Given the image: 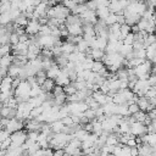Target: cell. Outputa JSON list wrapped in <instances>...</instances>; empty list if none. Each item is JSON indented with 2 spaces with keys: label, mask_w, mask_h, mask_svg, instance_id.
Segmentation results:
<instances>
[{
  "label": "cell",
  "mask_w": 156,
  "mask_h": 156,
  "mask_svg": "<svg viewBox=\"0 0 156 156\" xmlns=\"http://www.w3.org/2000/svg\"><path fill=\"white\" fill-rule=\"evenodd\" d=\"M105 23H106L107 27H111L112 24L117 23V15L116 13H110V16L105 20Z\"/></svg>",
  "instance_id": "obj_26"
},
{
  "label": "cell",
  "mask_w": 156,
  "mask_h": 156,
  "mask_svg": "<svg viewBox=\"0 0 156 156\" xmlns=\"http://www.w3.org/2000/svg\"><path fill=\"white\" fill-rule=\"evenodd\" d=\"M62 122H63V124L65 126H73L74 123H73V121H72V117L71 116H68V117H65L63 119H61Z\"/></svg>",
  "instance_id": "obj_32"
},
{
  "label": "cell",
  "mask_w": 156,
  "mask_h": 156,
  "mask_svg": "<svg viewBox=\"0 0 156 156\" xmlns=\"http://www.w3.org/2000/svg\"><path fill=\"white\" fill-rule=\"evenodd\" d=\"M28 139V133L26 130H18L13 134H11V140H12V144L10 146L12 147H20V146H23L26 144Z\"/></svg>",
  "instance_id": "obj_1"
},
{
  "label": "cell",
  "mask_w": 156,
  "mask_h": 156,
  "mask_svg": "<svg viewBox=\"0 0 156 156\" xmlns=\"http://www.w3.org/2000/svg\"><path fill=\"white\" fill-rule=\"evenodd\" d=\"M105 67H106V66L104 65V62H102V61H95L91 71H93L94 73H100V72H101V71H102Z\"/></svg>",
  "instance_id": "obj_25"
},
{
  "label": "cell",
  "mask_w": 156,
  "mask_h": 156,
  "mask_svg": "<svg viewBox=\"0 0 156 156\" xmlns=\"http://www.w3.org/2000/svg\"><path fill=\"white\" fill-rule=\"evenodd\" d=\"M12 83H13V78L11 77H5L2 78L1 80V85H0V89H1V93H6V91H11V90H15L13 87H12Z\"/></svg>",
  "instance_id": "obj_8"
},
{
  "label": "cell",
  "mask_w": 156,
  "mask_h": 156,
  "mask_svg": "<svg viewBox=\"0 0 156 156\" xmlns=\"http://www.w3.org/2000/svg\"><path fill=\"white\" fill-rule=\"evenodd\" d=\"M55 87H56V82L54 79H49L48 78L44 82V84L41 85V89H43L44 93H52V90L55 89Z\"/></svg>",
  "instance_id": "obj_12"
},
{
  "label": "cell",
  "mask_w": 156,
  "mask_h": 156,
  "mask_svg": "<svg viewBox=\"0 0 156 156\" xmlns=\"http://www.w3.org/2000/svg\"><path fill=\"white\" fill-rule=\"evenodd\" d=\"M61 69H62V68H61L57 63L52 65V66H51V68L46 71V76H48V78H49V79H54V80H55V79L60 76Z\"/></svg>",
  "instance_id": "obj_11"
},
{
  "label": "cell",
  "mask_w": 156,
  "mask_h": 156,
  "mask_svg": "<svg viewBox=\"0 0 156 156\" xmlns=\"http://www.w3.org/2000/svg\"><path fill=\"white\" fill-rule=\"evenodd\" d=\"M62 4H63L67 9H69L71 11H72L77 5H78V2H77V1H65V2H62Z\"/></svg>",
  "instance_id": "obj_31"
},
{
  "label": "cell",
  "mask_w": 156,
  "mask_h": 156,
  "mask_svg": "<svg viewBox=\"0 0 156 156\" xmlns=\"http://www.w3.org/2000/svg\"><path fill=\"white\" fill-rule=\"evenodd\" d=\"M110 13H111V11H110L108 6H107V7H100V9L96 10V16H98V18H99V20H102V21H105V20L110 16Z\"/></svg>",
  "instance_id": "obj_15"
},
{
  "label": "cell",
  "mask_w": 156,
  "mask_h": 156,
  "mask_svg": "<svg viewBox=\"0 0 156 156\" xmlns=\"http://www.w3.org/2000/svg\"><path fill=\"white\" fill-rule=\"evenodd\" d=\"M39 132H28V140H32V141H38V138H39Z\"/></svg>",
  "instance_id": "obj_30"
},
{
  "label": "cell",
  "mask_w": 156,
  "mask_h": 156,
  "mask_svg": "<svg viewBox=\"0 0 156 156\" xmlns=\"http://www.w3.org/2000/svg\"><path fill=\"white\" fill-rule=\"evenodd\" d=\"M67 30L69 33V35L73 37H82L83 34V23L82 24H71V26H66Z\"/></svg>",
  "instance_id": "obj_9"
},
{
  "label": "cell",
  "mask_w": 156,
  "mask_h": 156,
  "mask_svg": "<svg viewBox=\"0 0 156 156\" xmlns=\"http://www.w3.org/2000/svg\"><path fill=\"white\" fill-rule=\"evenodd\" d=\"M128 110H129V115H132V116L135 115V113H138L140 111L138 104H130V105H128Z\"/></svg>",
  "instance_id": "obj_29"
},
{
  "label": "cell",
  "mask_w": 156,
  "mask_h": 156,
  "mask_svg": "<svg viewBox=\"0 0 156 156\" xmlns=\"http://www.w3.org/2000/svg\"><path fill=\"white\" fill-rule=\"evenodd\" d=\"M11 9H12V7H11V1L2 0V1L0 2V15L11 11Z\"/></svg>",
  "instance_id": "obj_20"
},
{
  "label": "cell",
  "mask_w": 156,
  "mask_h": 156,
  "mask_svg": "<svg viewBox=\"0 0 156 156\" xmlns=\"http://www.w3.org/2000/svg\"><path fill=\"white\" fill-rule=\"evenodd\" d=\"M21 69H22V67H20V66H17V65H15V63H12L11 66H10V68H9V77H11V78H18L20 77V73H21Z\"/></svg>",
  "instance_id": "obj_14"
},
{
  "label": "cell",
  "mask_w": 156,
  "mask_h": 156,
  "mask_svg": "<svg viewBox=\"0 0 156 156\" xmlns=\"http://www.w3.org/2000/svg\"><path fill=\"white\" fill-rule=\"evenodd\" d=\"M136 104H138V106H139V108H140V111H147V112H150V111H152L155 107L150 104V100L146 98V96H144V98H138V101H136Z\"/></svg>",
  "instance_id": "obj_7"
},
{
  "label": "cell",
  "mask_w": 156,
  "mask_h": 156,
  "mask_svg": "<svg viewBox=\"0 0 156 156\" xmlns=\"http://www.w3.org/2000/svg\"><path fill=\"white\" fill-rule=\"evenodd\" d=\"M116 76H117V78L121 79V80H127L128 77H129L128 68H127V67H122V68H119V69L116 72Z\"/></svg>",
  "instance_id": "obj_18"
},
{
  "label": "cell",
  "mask_w": 156,
  "mask_h": 156,
  "mask_svg": "<svg viewBox=\"0 0 156 156\" xmlns=\"http://www.w3.org/2000/svg\"><path fill=\"white\" fill-rule=\"evenodd\" d=\"M41 93H43L41 87H40L39 84H35V85H33L32 89H30V98H37V96H39Z\"/></svg>",
  "instance_id": "obj_24"
},
{
  "label": "cell",
  "mask_w": 156,
  "mask_h": 156,
  "mask_svg": "<svg viewBox=\"0 0 156 156\" xmlns=\"http://www.w3.org/2000/svg\"><path fill=\"white\" fill-rule=\"evenodd\" d=\"M107 156H116V155H115V154H108Z\"/></svg>",
  "instance_id": "obj_35"
},
{
  "label": "cell",
  "mask_w": 156,
  "mask_h": 156,
  "mask_svg": "<svg viewBox=\"0 0 156 156\" xmlns=\"http://www.w3.org/2000/svg\"><path fill=\"white\" fill-rule=\"evenodd\" d=\"M66 26H71V24H82V20L78 15H73L71 13L67 18H66V22H65Z\"/></svg>",
  "instance_id": "obj_16"
},
{
  "label": "cell",
  "mask_w": 156,
  "mask_h": 156,
  "mask_svg": "<svg viewBox=\"0 0 156 156\" xmlns=\"http://www.w3.org/2000/svg\"><path fill=\"white\" fill-rule=\"evenodd\" d=\"M10 138H11V133L9 130H6V129H1V132H0V141L2 143V141L7 140Z\"/></svg>",
  "instance_id": "obj_28"
},
{
  "label": "cell",
  "mask_w": 156,
  "mask_h": 156,
  "mask_svg": "<svg viewBox=\"0 0 156 156\" xmlns=\"http://www.w3.org/2000/svg\"><path fill=\"white\" fill-rule=\"evenodd\" d=\"M12 50V45L11 44H7V45H1V49H0V55L1 57L5 56V55H10V51Z\"/></svg>",
  "instance_id": "obj_27"
},
{
  "label": "cell",
  "mask_w": 156,
  "mask_h": 156,
  "mask_svg": "<svg viewBox=\"0 0 156 156\" xmlns=\"http://www.w3.org/2000/svg\"><path fill=\"white\" fill-rule=\"evenodd\" d=\"M105 55L106 54L104 52V50H100V49H90V51L87 54V57H90L94 61H101Z\"/></svg>",
  "instance_id": "obj_10"
},
{
  "label": "cell",
  "mask_w": 156,
  "mask_h": 156,
  "mask_svg": "<svg viewBox=\"0 0 156 156\" xmlns=\"http://www.w3.org/2000/svg\"><path fill=\"white\" fill-rule=\"evenodd\" d=\"M63 89H65V93L67 94V96H71V95H74V94H76V93L78 91V90H77V88L74 87V83H73V82H72L71 84H68V85H66V87H65Z\"/></svg>",
  "instance_id": "obj_23"
},
{
  "label": "cell",
  "mask_w": 156,
  "mask_h": 156,
  "mask_svg": "<svg viewBox=\"0 0 156 156\" xmlns=\"http://www.w3.org/2000/svg\"><path fill=\"white\" fill-rule=\"evenodd\" d=\"M13 63V56L12 55H5L0 58V67L2 68H10V66Z\"/></svg>",
  "instance_id": "obj_13"
},
{
  "label": "cell",
  "mask_w": 156,
  "mask_h": 156,
  "mask_svg": "<svg viewBox=\"0 0 156 156\" xmlns=\"http://www.w3.org/2000/svg\"><path fill=\"white\" fill-rule=\"evenodd\" d=\"M130 134L132 135H138V136H143L145 134H147V127L144 123L140 122H134L133 124H130Z\"/></svg>",
  "instance_id": "obj_3"
},
{
  "label": "cell",
  "mask_w": 156,
  "mask_h": 156,
  "mask_svg": "<svg viewBox=\"0 0 156 156\" xmlns=\"http://www.w3.org/2000/svg\"><path fill=\"white\" fill-rule=\"evenodd\" d=\"M40 29H41V24L38 20H29L27 27H26V33L28 35H38L40 33Z\"/></svg>",
  "instance_id": "obj_2"
},
{
  "label": "cell",
  "mask_w": 156,
  "mask_h": 156,
  "mask_svg": "<svg viewBox=\"0 0 156 156\" xmlns=\"http://www.w3.org/2000/svg\"><path fill=\"white\" fill-rule=\"evenodd\" d=\"M133 45H127V44H123L122 45V48H121V50H119V54L124 57V58H127L130 54H133Z\"/></svg>",
  "instance_id": "obj_17"
},
{
  "label": "cell",
  "mask_w": 156,
  "mask_h": 156,
  "mask_svg": "<svg viewBox=\"0 0 156 156\" xmlns=\"http://www.w3.org/2000/svg\"><path fill=\"white\" fill-rule=\"evenodd\" d=\"M22 127H23V122L22 121L17 119V118H11V119L9 118V122H7V124H6V127L4 129H6L11 134H13V133H16L18 130H22Z\"/></svg>",
  "instance_id": "obj_4"
},
{
  "label": "cell",
  "mask_w": 156,
  "mask_h": 156,
  "mask_svg": "<svg viewBox=\"0 0 156 156\" xmlns=\"http://www.w3.org/2000/svg\"><path fill=\"white\" fill-rule=\"evenodd\" d=\"M55 82H56V85H60V87H66V85H68V84H71L72 83V80H71V78H69V74L67 73V71L65 69V68H62L61 69V73H60V76L55 79Z\"/></svg>",
  "instance_id": "obj_5"
},
{
  "label": "cell",
  "mask_w": 156,
  "mask_h": 156,
  "mask_svg": "<svg viewBox=\"0 0 156 156\" xmlns=\"http://www.w3.org/2000/svg\"><path fill=\"white\" fill-rule=\"evenodd\" d=\"M43 156H55V151H54L51 147H49V149H45V150H44V154H43Z\"/></svg>",
  "instance_id": "obj_33"
},
{
  "label": "cell",
  "mask_w": 156,
  "mask_h": 156,
  "mask_svg": "<svg viewBox=\"0 0 156 156\" xmlns=\"http://www.w3.org/2000/svg\"><path fill=\"white\" fill-rule=\"evenodd\" d=\"M44 124H45V123H41V122H39L38 119H35V118H32V119L27 121L26 128H27L28 132H39V133H40Z\"/></svg>",
  "instance_id": "obj_6"
},
{
  "label": "cell",
  "mask_w": 156,
  "mask_h": 156,
  "mask_svg": "<svg viewBox=\"0 0 156 156\" xmlns=\"http://www.w3.org/2000/svg\"><path fill=\"white\" fill-rule=\"evenodd\" d=\"M55 156H67V155L63 149H60V150H55Z\"/></svg>",
  "instance_id": "obj_34"
},
{
  "label": "cell",
  "mask_w": 156,
  "mask_h": 156,
  "mask_svg": "<svg viewBox=\"0 0 156 156\" xmlns=\"http://www.w3.org/2000/svg\"><path fill=\"white\" fill-rule=\"evenodd\" d=\"M94 60L93 58H90V57H87L83 62H82V66H83V68L84 69H87V71H91L93 69V66H94Z\"/></svg>",
  "instance_id": "obj_22"
},
{
  "label": "cell",
  "mask_w": 156,
  "mask_h": 156,
  "mask_svg": "<svg viewBox=\"0 0 156 156\" xmlns=\"http://www.w3.org/2000/svg\"><path fill=\"white\" fill-rule=\"evenodd\" d=\"M50 126H51V129H52V132H54L55 134L61 133V132L63 130V128H65V124H63V122H62L61 119H60V121H56V122H54V123H51Z\"/></svg>",
  "instance_id": "obj_19"
},
{
  "label": "cell",
  "mask_w": 156,
  "mask_h": 156,
  "mask_svg": "<svg viewBox=\"0 0 156 156\" xmlns=\"http://www.w3.org/2000/svg\"><path fill=\"white\" fill-rule=\"evenodd\" d=\"M147 113H145L144 111H139L138 113H135V115H133V117H134V119L136 121V122H140V123H145V121H146V118H147Z\"/></svg>",
  "instance_id": "obj_21"
}]
</instances>
